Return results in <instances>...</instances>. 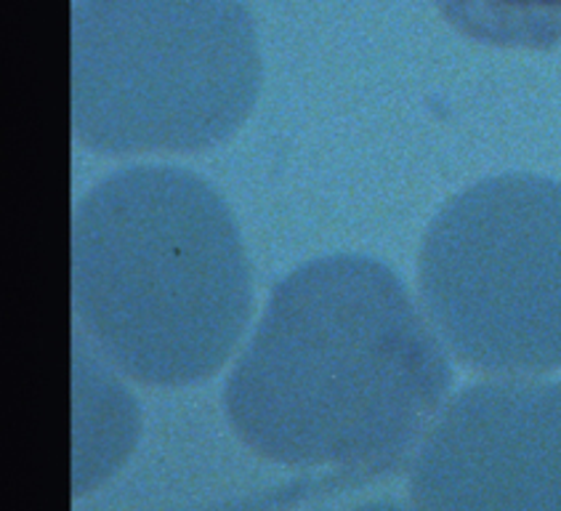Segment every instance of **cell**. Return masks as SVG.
Segmentation results:
<instances>
[{
	"mask_svg": "<svg viewBox=\"0 0 561 511\" xmlns=\"http://www.w3.org/2000/svg\"><path fill=\"white\" fill-rule=\"evenodd\" d=\"M453 384L408 285L367 256H325L274 285L224 408L251 451L285 466L394 469Z\"/></svg>",
	"mask_w": 561,
	"mask_h": 511,
	"instance_id": "cell-1",
	"label": "cell"
},
{
	"mask_svg": "<svg viewBox=\"0 0 561 511\" xmlns=\"http://www.w3.org/2000/svg\"><path fill=\"white\" fill-rule=\"evenodd\" d=\"M72 302L96 347L136 382L214 376L253 309L227 203L184 168L110 173L75 208Z\"/></svg>",
	"mask_w": 561,
	"mask_h": 511,
	"instance_id": "cell-2",
	"label": "cell"
},
{
	"mask_svg": "<svg viewBox=\"0 0 561 511\" xmlns=\"http://www.w3.org/2000/svg\"><path fill=\"white\" fill-rule=\"evenodd\" d=\"M261 89L240 0H75L72 130L99 152H195L229 139Z\"/></svg>",
	"mask_w": 561,
	"mask_h": 511,
	"instance_id": "cell-3",
	"label": "cell"
},
{
	"mask_svg": "<svg viewBox=\"0 0 561 511\" xmlns=\"http://www.w3.org/2000/svg\"><path fill=\"white\" fill-rule=\"evenodd\" d=\"M421 296L455 357L490 373L561 367V184L506 173L434 216Z\"/></svg>",
	"mask_w": 561,
	"mask_h": 511,
	"instance_id": "cell-4",
	"label": "cell"
},
{
	"mask_svg": "<svg viewBox=\"0 0 561 511\" xmlns=\"http://www.w3.org/2000/svg\"><path fill=\"white\" fill-rule=\"evenodd\" d=\"M417 511H561V382L455 395L410 472Z\"/></svg>",
	"mask_w": 561,
	"mask_h": 511,
	"instance_id": "cell-5",
	"label": "cell"
},
{
	"mask_svg": "<svg viewBox=\"0 0 561 511\" xmlns=\"http://www.w3.org/2000/svg\"><path fill=\"white\" fill-rule=\"evenodd\" d=\"M447 22L479 43L548 48L561 43V0H434Z\"/></svg>",
	"mask_w": 561,
	"mask_h": 511,
	"instance_id": "cell-6",
	"label": "cell"
},
{
	"mask_svg": "<svg viewBox=\"0 0 561 511\" xmlns=\"http://www.w3.org/2000/svg\"><path fill=\"white\" fill-rule=\"evenodd\" d=\"M354 511H408V509L397 507V503H367V507H359Z\"/></svg>",
	"mask_w": 561,
	"mask_h": 511,
	"instance_id": "cell-7",
	"label": "cell"
}]
</instances>
